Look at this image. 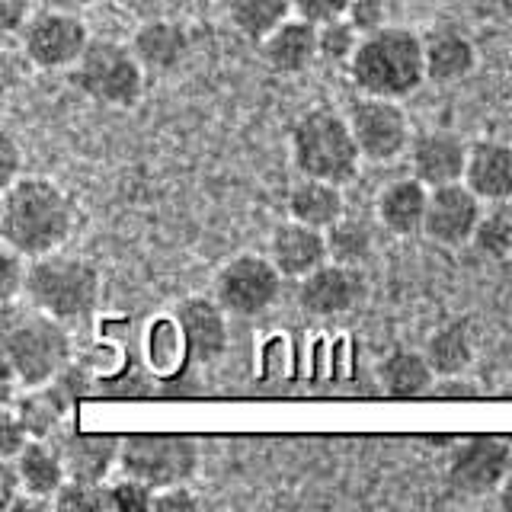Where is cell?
Returning <instances> with one entry per match:
<instances>
[{
	"label": "cell",
	"instance_id": "cell-1",
	"mask_svg": "<svg viewBox=\"0 0 512 512\" xmlns=\"http://www.w3.org/2000/svg\"><path fill=\"white\" fill-rule=\"evenodd\" d=\"M77 224L74 199L48 176H20L0 199V237L4 247L29 260L55 253L71 240Z\"/></svg>",
	"mask_w": 512,
	"mask_h": 512
},
{
	"label": "cell",
	"instance_id": "cell-2",
	"mask_svg": "<svg viewBox=\"0 0 512 512\" xmlns=\"http://www.w3.org/2000/svg\"><path fill=\"white\" fill-rule=\"evenodd\" d=\"M349 80L359 93L388 96V100H404V96L420 90L426 74V39L416 36L407 26H384L378 32L362 36L356 55L346 64Z\"/></svg>",
	"mask_w": 512,
	"mask_h": 512
},
{
	"label": "cell",
	"instance_id": "cell-3",
	"mask_svg": "<svg viewBox=\"0 0 512 512\" xmlns=\"http://www.w3.org/2000/svg\"><path fill=\"white\" fill-rule=\"evenodd\" d=\"M71 333L68 324L39 308L29 311L4 304V372H10L23 388L55 381L71 365Z\"/></svg>",
	"mask_w": 512,
	"mask_h": 512
},
{
	"label": "cell",
	"instance_id": "cell-4",
	"mask_svg": "<svg viewBox=\"0 0 512 512\" xmlns=\"http://www.w3.org/2000/svg\"><path fill=\"white\" fill-rule=\"evenodd\" d=\"M288 151H292V164L301 176L340 186L356 180L365 160L346 112H336L333 106H314L301 112L288 132Z\"/></svg>",
	"mask_w": 512,
	"mask_h": 512
},
{
	"label": "cell",
	"instance_id": "cell-5",
	"mask_svg": "<svg viewBox=\"0 0 512 512\" xmlns=\"http://www.w3.org/2000/svg\"><path fill=\"white\" fill-rule=\"evenodd\" d=\"M103 298V276L90 260L74 253H45L29 260L26 301L64 324H80L96 314Z\"/></svg>",
	"mask_w": 512,
	"mask_h": 512
},
{
	"label": "cell",
	"instance_id": "cell-6",
	"mask_svg": "<svg viewBox=\"0 0 512 512\" xmlns=\"http://www.w3.org/2000/svg\"><path fill=\"white\" fill-rule=\"evenodd\" d=\"M144 64L132 45L93 39L71 68V84L106 109H135L144 96Z\"/></svg>",
	"mask_w": 512,
	"mask_h": 512
},
{
	"label": "cell",
	"instance_id": "cell-7",
	"mask_svg": "<svg viewBox=\"0 0 512 512\" xmlns=\"http://www.w3.org/2000/svg\"><path fill=\"white\" fill-rule=\"evenodd\" d=\"M202 445L186 432H132L122 436L119 471L132 474L154 490L189 484L199 474Z\"/></svg>",
	"mask_w": 512,
	"mask_h": 512
},
{
	"label": "cell",
	"instance_id": "cell-8",
	"mask_svg": "<svg viewBox=\"0 0 512 512\" xmlns=\"http://www.w3.org/2000/svg\"><path fill=\"white\" fill-rule=\"evenodd\" d=\"M282 272L272 263V256L237 253L215 272V298L231 317H260L282 295Z\"/></svg>",
	"mask_w": 512,
	"mask_h": 512
},
{
	"label": "cell",
	"instance_id": "cell-9",
	"mask_svg": "<svg viewBox=\"0 0 512 512\" xmlns=\"http://www.w3.org/2000/svg\"><path fill=\"white\" fill-rule=\"evenodd\" d=\"M87 23L80 13L42 7L20 29V48L26 61L39 71H71L90 45Z\"/></svg>",
	"mask_w": 512,
	"mask_h": 512
},
{
	"label": "cell",
	"instance_id": "cell-10",
	"mask_svg": "<svg viewBox=\"0 0 512 512\" xmlns=\"http://www.w3.org/2000/svg\"><path fill=\"white\" fill-rule=\"evenodd\" d=\"M352 135L359 141V151L372 164H391L400 154L410 151V119L404 106L388 96L362 93L356 103L346 109Z\"/></svg>",
	"mask_w": 512,
	"mask_h": 512
},
{
	"label": "cell",
	"instance_id": "cell-11",
	"mask_svg": "<svg viewBox=\"0 0 512 512\" xmlns=\"http://www.w3.org/2000/svg\"><path fill=\"white\" fill-rule=\"evenodd\" d=\"M512 471V445L500 436H468L452 448L445 464L448 487L461 496L496 493Z\"/></svg>",
	"mask_w": 512,
	"mask_h": 512
},
{
	"label": "cell",
	"instance_id": "cell-12",
	"mask_svg": "<svg viewBox=\"0 0 512 512\" xmlns=\"http://www.w3.org/2000/svg\"><path fill=\"white\" fill-rule=\"evenodd\" d=\"M484 199L468 183H448L429 192V215H426V237L432 244L458 250L471 244L480 218H484Z\"/></svg>",
	"mask_w": 512,
	"mask_h": 512
},
{
	"label": "cell",
	"instance_id": "cell-13",
	"mask_svg": "<svg viewBox=\"0 0 512 512\" xmlns=\"http://www.w3.org/2000/svg\"><path fill=\"white\" fill-rule=\"evenodd\" d=\"M365 276L359 266L327 260L304 279H298V304L311 317H340L365 301Z\"/></svg>",
	"mask_w": 512,
	"mask_h": 512
},
{
	"label": "cell",
	"instance_id": "cell-14",
	"mask_svg": "<svg viewBox=\"0 0 512 512\" xmlns=\"http://www.w3.org/2000/svg\"><path fill=\"white\" fill-rule=\"evenodd\" d=\"M228 311L221 308L218 298L189 295L176 304V324L186 340L189 359L199 365H212L228 349Z\"/></svg>",
	"mask_w": 512,
	"mask_h": 512
},
{
	"label": "cell",
	"instance_id": "cell-15",
	"mask_svg": "<svg viewBox=\"0 0 512 512\" xmlns=\"http://www.w3.org/2000/svg\"><path fill=\"white\" fill-rule=\"evenodd\" d=\"M468 154L471 144L455 132L445 128H432V132H420L410 141V170L416 180H423L429 189L461 183L464 170H468Z\"/></svg>",
	"mask_w": 512,
	"mask_h": 512
},
{
	"label": "cell",
	"instance_id": "cell-16",
	"mask_svg": "<svg viewBox=\"0 0 512 512\" xmlns=\"http://www.w3.org/2000/svg\"><path fill=\"white\" fill-rule=\"evenodd\" d=\"M269 256L279 266L285 279H304L317 266L330 260L327 231L311 228V224L288 218L269 237Z\"/></svg>",
	"mask_w": 512,
	"mask_h": 512
},
{
	"label": "cell",
	"instance_id": "cell-17",
	"mask_svg": "<svg viewBox=\"0 0 512 512\" xmlns=\"http://www.w3.org/2000/svg\"><path fill=\"white\" fill-rule=\"evenodd\" d=\"M429 186L416 176H404V180L388 183L375 199V215L381 228L394 237H416L426 231V215H429Z\"/></svg>",
	"mask_w": 512,
	"mask_h": 512
},
{
	"label": "cell",
	"instance_id": "cell-18",
	"mask_svg": "<svg viewBox=\"0 0 512 512\" xmlns=\"http://www.w3.org/2000/svg\"><path fill=\"white\" fill-rule=\"evenodd\" d=\"M464 183H468L487 205L512 202V141L487 138V141L471 144Z\"/></svg>",
	"mask_w": 512,
	"mask_h": 512
},
{
	"label": "cell",
	"instance_id": "cell-19",
	"mask_svg": "<svg viewBox=\"0 0 512 512\" xmlns=\"http://www.w3.org/2000/svg\"><path fill=\"white\" fill-rule=\"evenodd\" d=\"M58 445L68 477L87 484H106L122 458V436H106V432H71Z\"/></svg>",
	"mask_w": 512,
	"mask_h": 512
},
{
	"label": "cell",
	"instance_id": "cell-20",
	"mask_svg": "<svg viewBox=\"0 0 512 512\" xmlns=\"http://www.w3.org/2000/svg\"><path fill=\"white\" fill-rule=\"evenodd\" d=\"M263 61L279 74H301L320 58L317 45V23L304 20V16H288V20L272 29L260 42Z\"/></svg>",
	"mask_w": 512,
	"mask_h": 512
},
{
	"label": "cell",
	"instance_id": "cell-21",
	"mask_svg": "<svg viewBox=\"0 0 512 512\" xmlns=\"http://www.w3.org/2000/svg\"><path fill=\"white\" fill-rule=\"evenodd\" d=\"M288 218L304 221L320 231L333 228L336 221L346 218L343 186L330 180H314V176H301V180L288 189Z\"/></svg>",
	"mask_w": 512,
	"mask_h": 512
},
{
	"label": "cell",
	"instance_id": "cell-22",
	"mask_svg": "<svg viewBox=\"0 0 512 512\" xmlns=\"http://www.w3.org/2000/svg\"><path fill=\"white\" fill-rule=\"evenodd\" d=\"M477 68V48L455 29H439L426 36V74L432 84H458Z\"/></svg>",
	"mask_w": 512,
	"mask_h": 512
},
{
	"label": "cell",
	"instance_id": "cell-23",
	"mask_svg": "<svg viewBox=\"0 0 512 512\" xmlns=\"http://www.w3.org/2000/svg\"><path fill=\"white\" fill-rule=\"evenodd\" d=\"M13 461H16V471L23 477L26 493L42 496V500H55V493L64 487V480H68L61 445L52 439H32Z\"/></svg>",
	"mask_w": 512,
	"mask_h": 512
},
{
	"label": "cell",
	"instance_id": "cell-24",
	"mask_svg": "<svg viewBox=\"0 0 512 512\" xmlns=\"http://www.w3.org/2000/svg\"><path fill=\"white\" fill-rule=\"evenodd\" d=\"M432 381H436V368L429 365L426 352L397 346L378 362V384L391 397H420L432 388Z\"/></svg>",
	"mask_w": 512,
	"mask_h": 512
},
{
	"label": "cell",
	"instance_id": "cell-25",
	"mask_svg": "<svg viewBox=\"0 0 512 512\" xmlns=\"http://www.w3.org/2000/svg\"><path fill=\"white\" fill-rule=\"evenodd\" d=\"M132 48L148 71H170L189 52V36L173 20H148L132 36Z\"/></svg>",
	"mask_w": 512,
	"mask_h": 512
},
{
	"label": "cell",
	"instance_id": "cell-26",
	"mask_svg": "<svg viewBox=\"0 0 512 512\" xmlns=\"http://www.w3.org/2000/svg\"><path fill=\"white\" fill-rule=\"evenodd\" d=\"M74 397L61 388V381H48L39 388H23L16 397V413L23 416V423L36 439H52L58 426L64 423V416L71 413Z\"/></svg>",
	"mask_w": 512,
	"mask_h": 512
},
{
	"label": "cell",
	"instance_id": "cell-27",
	"mask_svg": "<svg viewBox=\"0 0 512 512\" xmlns=\"http://www.w3.org/2000/svg\"><path fill=\"white\" fill-rule=\"evenodd\" d=\"M423 352L439 378H455L461 372H468L477 359V340L471 333V324L468 320H448L445 327H439L429 336Z\"/></svg>",
	"mask_w": 512,
	"mask_h": 512
},
{
	"label": "cell",
	"instance_id": "cell-28",
	"mask_svg": "<svg viewBox=\"0 0 512 512\" xmlns=\"http://www.w3.org/2000/svg\"><path fill=\"white\" fill-rule=\"evenodd\" d=\"M231 26L250 42H263L288 16H295L292 0H228Z\"/></svg>",
	"mask_w": 512,
	"mask_h": 512
},
{
	"label": "cell",
	"instance_id": "cell-29",
	"mask_svg": "<svg viewBox=\"0 0 512 512\" xmlns=\"http://www.w3.org/2000/svg\"><path fill=\"white\" fill-rule=\"evenodd\" d=\"M327 247H330V260L346 266H362L375 253V234L365 221L340 218L333 228H327Z\"/></svg>",
	"mask_w": 512,
	"mask_h": 512
},
{
	"label": "cell",
	"instance_id": "cell-30",
	"mask_svg": "<svg viewBox=\"0 0 512 512\" xmlns=\"http://www.w3.org/2000/svg\"><path fill=\"white\" fill-rule=\"evenodd\" d=\"M471 244L477 247V253H484L487 260H509V256H512V212H509V202L506 205H493L490 212H484Z\"/></svg>",
	"mask_w": 512,
	"mask_h": 512
},
{
	"label": "cell",
	"instance_id": "cell-31",
	"mask_svg": "<svg viewBox=\"0 0 512 512\" xmlns=\"http://www.w3.org/2000/svg\"><path fill=\"white\" fill-rule=\"evenodd\" d=\"M362 42V32L352 26L346 16L343 20H330L324 26H317V45H320V58L336 61V64H349L356 48Z\"/></svg>",
	"mask_w": 512,
	"mask_h": 512
},
{
	"label": "cell",
	"instance_id": "cell-32",
	"mask_svg": "<svg viewBox=\"0 0 512 512\" xmlns=\"http://www.w3.org/2000/svg\"><path fill=\"white\" fill-rule=\"evenodd\" d=\"M52 509L58 512H100L109 509L106 484H87V480H64V487L55 493Z\"/></svg>",
	"mask_w": 512,
	"mask_h": 512
},
{
	"label": "cell",
	"instance_id": "cell-33",
	"mask_svg": "<svg viewBox=\"0 0 512 512\" xmlns=\"http://www.w3.org/2000/svg\"><path fill=\"white\" fill-rule=\"evenodd\" d=\"M109 490V509L112 512H148L154 509V487L144 484V480L122 474L119 480H106Z\"/></svg>",
	"mask_w": 512,
	"mask_h": 512
},
{
	"label": "cell",
	"instance_id": "cell-34",
	"mask_svg": "<svg viewBox=\"0 0 512 512\" xmlns=\"http://www.w3.org/2000/svg\"><path fill=\"white\" fill-rule=\"evenodd\" d=\"M26 276H29V256L20 250L4 247V279H0V301L13 304L26 298Z\"/></svg>",
	"mask_w": 512,
	"mask_h": 512
},
{
	"label": "cell",
	"instance_id": "cell-35",
	"mask_svg": "<svg viewBox=\"0 0 512 512\" xmlns=\"http://www.w3.org/2000/svg\"><path fill=\"white\" fill-rule=\"evenodd\" d=\"M32 439L36 436L29 432L23 416L16 413V407L13 404L4 407V413H0V458H16Z\"/></svg>",
	"mask_w": 512,
	"mask_h": 512
},
{
	"label": "cell",
	"instance_id": "cell-36",
	"mask_svg": "<svg viewBox=\"0 0 512 512\" xmlns=\"http://www.w3.org/2000/svg\"><path fill=\"white\" fill-rule=\"evenodd\" d=\"M205 500L192 490L189 484H173V487H160L154 493V509L157 512H196L202 509Z\"/></svg>",
	"mask_w": 512,
	"mask_h": 512
},
{
	"label": "cell",
	"instance_id": "cell-37",
	"mask_svg": "<svg viewBox=\"0 0 512 512\" xmlns=\"http://www.w3.org/2000/svg\"><path fill=\"white\" fill-rule=\"evenodd\" d=\"M346 20L356 26L362 36H368V32H378L388 26V7H384V0H352Z\"/></svg>",
	"mask_w": 512,
	"mask_h": 512
},
{
	"label": "cell",
	"instance_id": "cell-38",
	"mask_svg": "<svg viewBox=\"0 0 512 512\" xmlns=\"http://www.w3.org/2000/svg\"><path fill=\"white\" fill-rule=\"evenodd\" d=\"M292 4H295V16H304V20L324 26L330 20H343L352 0H292Z\"/></svg>",
	"mask_w": 512,
	"mask_h": 512
},
{
	"label": "cell",
	"instance_id": "cell-39",
	"mask_svg": "<svg viewBox=\"0 0 512 512\" xmlns=\"http://www.w3.org/2000/svg\"><path fill=\"white\" fill-rule=\"evenodd\" d=\"M20 176H23V148L10 132H4V138H0V183L7 189Z\"/></svg>",
	"mask_w": 512,
	"mask_h": 512
},
{
	"label": "cell",
	"instance_id": "cell-40",
	"mask_svg": "<svg viewBox=\"0 0 512 512\" xmlns=\"http://www.w3.org/2000/svg\"><path fill=\"white\" fill-rule=\"evenodd\" d=\"M39 0H0V29L7 36H20V29L29 23V16L36 13Z\"/></svg>",
	"mask_w": 512,
	"mask_h": 512
},
{
	"label": "cell",
	"instance_id": "cell-41",
	"mask_svg": "<svg viewBox=\"0 0 512 512\" xmlns=\"http://www.w3.org/2000/svg\"><path fill=\"white\" fill-rule=\"evenodd\" d=\"M23 493H26V487H23L20 471H16V461L4 458L0 461V512H10Z\"/></svg>",
	"mask_w": 512,
	"mask_h": 512
},
{
	"label": "cell",
	"instance_id": "cell-42",
	"mask_svg": "<svg viewBox=\"0 0 512 512\" xmlns=\"http://www.w3.org/2000/svg\"><path fill=\"white\" fill-rule=\"evenodd\" d=\"M96 0H39V7H52V10H68V13H84L93 7Z\"/></svg>",
	"mask_w": 512,
	"mask_h": 512
},
{
	"label": "cell",
	"instance_id": "cell-43",
	"mask_svg": "<svg viewBox=\"0 0 512 512\" xmlns=\"http://www.w3.org/2000/svg\"><path fill=\"white\" fill-rule=\"evenodd\" d=\"M496 503H500V509L512 512V471L506 474V480L500 484V490H496Z\"/></svg>",
	"mask_w": 512,
	"mask_h": 512
},
{
	"label": "cell",
	"instance_id": "cell-44",
	"mask_svg": "<svg viewBox=\"0 0 512 512\" xmlns=\"http://www.w3.org/2000/svg\"><path fill=\"white\" fill-rule=\"evenodd\" d=\"M496 7H500V13L512 23V0H496Z\"/></svg>",
	"mask_w": 512,
	"mask_h": 512
},
{
	"label": "cell",
	"instance_id": "cell-45",
	"mask_svg": "<svg viewBox=\"0 0 512 512\" xmlns=\"http://www.w3.org/2000/svg\"><path fill=\"white\" fill-rule=\"evenodd\" d=\"M509 141H512V119H509Z\"/></svg>",
	"mask_w": 512,
	"mask_h": 512
},
{
	"label": "cell",
	"instance_id": "cell-46",
	"mask_svg": "<svg viewBox=\"0 0 512 512\" xmlns=\"http://www.w3.org/2000/svg\"><path fill=\"white\" fill-rule=\"evenodd\" d=\"M509 212H512V202H509Z\"/></svg>",
	"mask_w": 512,
	"mask_h": 512
}]
</instances>
